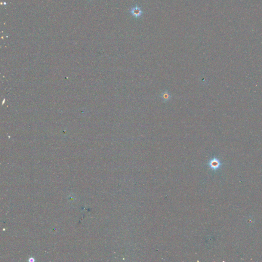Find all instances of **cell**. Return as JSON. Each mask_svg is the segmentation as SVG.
I'll use <instances>...</instances> for the list:
<instances>
[{
  "mask_svg": "<svg viewBox=\"0 0 262 262\" xmlns=\"http://www.w3.org/2000/svg\"><path fill=\"white\" fill-rule=\"evenodd\" d=\"M208 165L211 169H212L214 171H216L218 168H219L221 166V163L216 158H214L210 160V161L208 162Z\"/></svg>",
  "mask_w": 262,
  "mask_h": 262,
  "instance_id": "cell-1",
  "label": "cell"
},
{
  "mask_svg": "<svg viewBox=\"0 0 262 262\" xmlns=\"http://www.w3.org/2000/svg\"><path fill=\"white\" fill-rule=\"evenodd\" d=\"M160 97L161 98V100L163 103H167L171 100L172 96L170 92L166 90L160 94Z\"/></svg>",
  "mask_w": 262,
  "mask_h": 262,
  "instance_id": "cell-2",
  "label": "cell"
},
{
  "mask_svg": "<svg viewBox=\"0 0 262 262\" xmlns=\"http://www.w3.org/2000/svg\"><path fill=\"white\" fill-rule=\"evenodd\" d=\"M131 13L132 14L133 16L135 17H138L140 16H141L142 14V11L141 10V9L138 6H135L131 9Z\"/></svg>",
  "mask_w": 262,
  "mask_h": 262,
  "instance_id": "cell-3",
  "label": "cell"
}]
</instances>
